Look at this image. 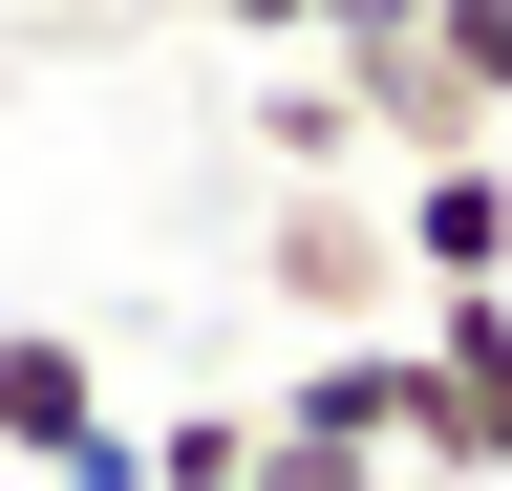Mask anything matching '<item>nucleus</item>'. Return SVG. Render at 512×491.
<instances>
[{"label": "nucleus", "instance_id": "1", "mask_svg": "<svg viewBox=\"0 0 512 491\" xmlns=\"http://www.w3.org/2000/svg\"><path fill=\"white\" fill-rule=\"evenodd\" d=\"M256 278H278V321H320V342H406V235H384V171H320V193H278L256 214Z\"/></svg>", "mask_w": 512, "mask_h": 491}, {"label": "nucleus", "instance_id": "2", "mask_svg": "<svg viewBox=\"0 0 512 491\" xmlns=\"http://www.w3.org/2000/svg\"><path fill=\"white\" fill-rule=\"evenodd\" d=\"M320 86L363 107V150H384V171H448V150H512L491 107H470V65H448V43L406 22V0H342V22H320Z\"/></svg>", "mask_w": 512, "mask_h": 491}, {"label": "nucleus", "instance_id": "3", "mask_svg": "<svg viewBox=\"0 0 512 491\" xmlns=\"http://www.w3.org/2000/svg\"><path fill=\"white\" fill-rule=\"evenodd\" d=\"M0 449H22V470H64V491H150V449L107 427L86 321H0Z\"/></svg>", "mask_w": 512, "mask_h": 491}, {"label": "nucleus", "instance_id": "4", "mask_svg": "<svg viewBox=\"0 0 512 491\" xmlns=\"http://www.w3.org/2000/svg\"><path fill=\"white\" fill-rule=\"evenodd\" d=\"M384 235H406V278H427V299H491V278H512V150L406 171V193H384Z\"/></svg>", "mask_w": 512, "mask_h": 491}, {"label": "nucleus", "instance_id": "5", "mask_svg": "<svg viewBox=\"0 0 512 491\" xmlns=\"http://www.w3.org/2000/svg\"><path fill=\"white\" fill-rule=\"evenodd\" d=\"M406 342H427V385L512 449V278H491V299H406Z\"/></svg>", "mask_w": 512, "mask_h": 491}, {"label": "nucleus", "instance_id": "6", "mask_svg": "<svg viewBox=\"0 0 512 491\" xmlns=\"http://www.w3.org/2000/svg\"><path fill=\"white\" fill-rule=\"evenodd\" d=\"M256 150H278V193H320V171H384V150H363V107L320 86V65H299L278 107H256Z\"/></svg>", "mask_w": 512, "mask_h": 491}, {"label": "nucleus", "instance_id": "7", "mask_svg": "<svg viewBox=\"0 0 512 491\" xmlns=\"http://www.w3.org/2000/svg\"><path fill=\"white\" fill-rule=\"evenodd\" d=\"M150 491H278V470H256V406H192V427H150Z\"/></svg>", "mask_w": 512, "mask_h": 491}, {"label": "nucleus", "instance_id": "8", "mask_svg": "<svg viewBox=\"0 0 512 491\" xmlns=\"http://www.w3.org/2000/svg\"><path fill=\"white\" fill-rule=\"evenodd\" d=\"M491 491H512V449H491Z\"/></svg>", "mask_w": 512, "mask_h": 491}]
</instances>
